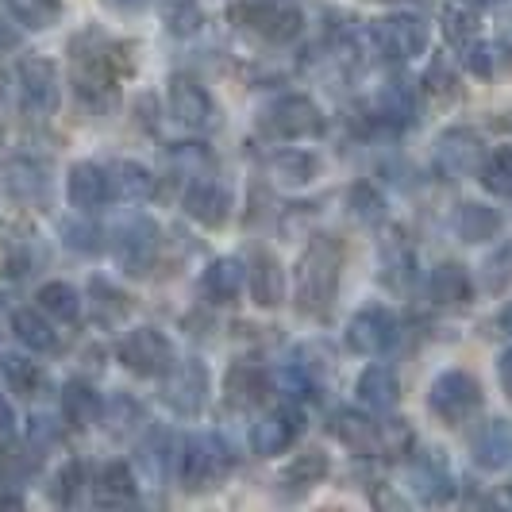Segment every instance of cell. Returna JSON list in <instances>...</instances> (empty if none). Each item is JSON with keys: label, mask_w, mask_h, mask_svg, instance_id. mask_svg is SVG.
I'll return each mask as SVG.
<instances>
[{"label": "cell", "mask_w": 512, "mask_h": 512, "mask_svg": "<svg viewBox=\"0 0 512 512\" xmlns=\"http://www.w3.org/2000/svg\"><path fill=\"white\" fill-rule=\"evenodd\" d=\"M343 274V243L335 235L316 231L308 247L297 258V285H293V305L305 316H324L335 305Z\"/></svg>", "instance_id": "6da1fadb"}, {"label": "cell", "mask_w": 512, "mask_h": 512, "mask_svg": "<svg viewBox=\"0 0 512 512\" xmlns=\"http://www.w3.org/2000/svg\"><path fill=\"white\" fill-rule=\"evenodd\" d=\"M228 20L239 27V31L255 35L262 43H274V47L297 39V35H301V24H305L301 8L289 4V0H239V4L228 8Z\"/></svg>", "instance_id": "7a4b0ae2"}, {"label": "cell", "mask_w": 512, "mask_h": 512, "mask_svg": "<svg viewBox=\"0 0 512 512\" xmlns=\"http://www.w3.org/2000/svg\"><path fill=\"white\" fill-rule=\"evenodd\" d=\"M235 466V455L216 432H197L181 443L178 455V478L185 489H212L220 478H228V470Z\"/></svg>", "instance_id": "3957f363"}, {"label": "cell", "mask_w": 512, "mask_h": 512, "mask_svg": "<svg viewBox=\"0 0 512 512\" xmlns=\"http://www.w3.org/2000/svg\"><path fill=\"white\" fill-rule=\"evenodd\" d=\"M74 89L77 101L89 104L93 112H104L120 101V70L112 66V47L89 51L85 43H74Z\"/></svg>", "instance_id": "277c9868"}, {"label": "cell", "mask_w": 512, "mask_h": 512, "mask_svg": "<svg viewBox=\"0 0 512 512\" xmlns=\"http://www.w3.org/2000/svg\"><path fill=\"white\" fill-rule=\"evenodd\" d=\"M258 128L274 139H316L324 135V112L305 93H285L262 112Z\"/></svg>", "instance_id": "5b68a950"}, {"label": "cell", "mask_w": 512, "mask_h": 512, "mask_svg": "<svg viewBox=\"0 0 512 512\" xmlns=\"http://www.w3.org/2000/svg\"><path fill=\"white\" fill-rule=\"evenodd\" d=\"M370 43L382 58L409 62V58H420L428 51V24L412 12H389V16L370 24Z\"/></svg>", "instance_id": "8992f818"}, {"label": "cell", "mask_w": 512, "mask_h": 512, "mask_svg": "<svg viewBox=\"0 0 512 512\" xmlns=\"http://www.w3.org/2000/svg\"><path fill=\"white\" fill-rule=\"evenodd\" d=\"M428 405L443 424H462L482 409V385L466 370H443L428 389Z\"/></svg>", "instance_id": "52a82bcc"}, {"label": "cell", "mask_w": 512, "mask_h": 512, "mask_svg": "<svg viewBox=\"0 0 512 512\" xmlns=\"http://www.w3.org/2000/svg\"><path fill=\"white\" fill-rule=\"evenodd\" d=\"M116 359L135 378H166V370L174 366V347L158 328H135L116 343Z\"/></svg>", "instance_id": "ba28073f"}, {"label": "cell", "mask_w": 512, "mask_h": 512, "mask_svg": "<svg viewBox=\"0 0 512 512\" xmlns=\"http://www.w3.org/2000/svg\"><path fill=\"white\" fill-rule=\"evenodd\" d=\"M158 243L162 239H158V224L151 216H131L112 235V251L120 258V270L131 274V278L151 274L154 258H158Z\"/></svg>", "instance_id": "9c48e42d"}, {"label": "cell", "mask_w": 512, "mask_h": 512, "mask_svg": "<svg viewBox=\"0 0 512 512\" xmlns=\"http://www.w3.org/2000/svg\"><path fill=\"white\" fill-rule=\"evenodd\" d=\"M162 401L181 416H197L208 401V370L205 362L185 359L178 366L166 370V382H162Z\"/></svg>", "instance_id": "30bf717a"}, {"label": "cell", "mask_w": 512, "mask_h": 512, "mask_svg": "<svg viewBox=\"0 0 512 512\" xmlns=\"http://www.w3.org/2000/svg\"><path fill=\"white\" fill-rule=\"evenodd\" d=\"M397 339H401V324H397V316L382 305L362 308V312L351 316V324H347V343H351V351H359V355H385Z\"/></svg>", "instance_id": "8fae6325"}, {"label": "cell", "mask_w": 512, "mask_h": 512, "mask_svg": "<svg viewBox=\"0 0 512 512\" xmlns=\"http://www.w3.org/2000/svg\"><path fill=\"white\" fill-rule=\"evenodd\" d=\"M436 170L443 178H470V174H478V166H482V135L470 128H451L443 131L436 139Z\"/></svg>", "instance_id": "7c38bea8"}, {"label": "cell", "mask_w": 512, "mask_h": 512, "mask_svg": "<svg viewBox=\"0 0 512 512\" xmlns=\"http://www.w3.org/2000/svg\"><path fill=\"white\" fill-rule=\"evenodd\" d=\"M301 432H305V412L297 409V405H282V409L266 412L251 428V451L262 455V459L285 455Z\"/></svg>", "instance_id": "4fadbf2b"}, {"label": "cell", "mask_w": 512, "mask_h": 512, "mask_svg": "<svg viewBox=\"0 0 512 512\" xmlns=\"http://www.w3.org/2000/svg\"><path fill=\"white\" fill-rule=\"evenodd\" d=\"M166 101H170V116L178 120L181 128L208 131L216 124V101H212V93L205 85H197L193 77H174Z\"/></svg>", "instance_id": "5bb4252c"}, {"label": "cell", "mask_w": 512, "mask_h": 512, "mask_svg": "<svg viewBox=\"0 0 512 512\" xmlns=\"http://www.w3.org/2000/svg\"><path fill=\"white\" fill-rule=\"evenodd\" d=\"M16 81H20V101L31 116H51L62 93H58V74L47 58H24L20 70H16Z\"/></svg>", "instance_id": "9a60e30c"}, {"label": "cell", "mask_w": 512, "mask_h": 512, "mask_svg": "<svg viewBox=\"0 0 512 512\" xmlns=\"http://www.w3.org/2000/svg\"><path fill=\"white\" fill-rule=\"evenodd\" d=\"M328 428H332V436L351 451V455H362V459H374V455H382L385 451V432L382 424L374 420V416H366V412H355V409H339L328 420Z\"/></svg>", "instance_id": "2e32d148"}, {"label": "cell", "mask_w": 512, "mask_h": 512, "mask_svg": "<svg viewBox=\"0 0 512 512\" xmlns=\"http://www.w3.org/2000/svg\"><path fill=\"white\" fill-rule=\"evenodd\" d=\"M181 205H185V212L201 228H224L231 216V193L224 185H216L212 178H201L185 189V201Z\"/></svg>", "instance_id": "e0dca14e"}, {"label": "cell", "mask_w": 512, "mask_h": 512, "mask_svg": "<svg viewBox=\"0 0 512 512\" xmlns=\"http://www.w3.org/2000/svg\"><path fill=\"white\" fill-rule=\"evenodd\" d=\"M93 501L97 509H135L139 505V482L128 462H104L93 482Z\"/></svg>", "instance_id": "ac0fdd59"}, {"label": "cell", "mask_w": 512, "mask_h": 512, "mask_svg": "<svg viewBox=\"0 0 512 512\" xmlns=\"http://www.w3.org/2000/svg\"><path fill=\"white\" fill-rule=\"evenodd\" d=\"M66 197L77 212H97L104 208V201L112 197L108 189V170H101L97 162H77L70 166V178H66Z\"/></svg>", "instance_id": "d6986e66"}, {"label": "cell", "mask_w": 512, "mask_h": 512, "mask_svg": "<svg viewBox=\"0 0 512 512\" xmlns=\"http://www.w3.org/2000/svg\"><path fill=\"white\" fill-rule=\"evenodd\" d=\"M247 285H251V297L262 308H278L285 301V274L282 262L270 255V251H255L251 266H247Z\"/></svg>", "instance_id": "ffe728a7"}, {"label": "cell", "mask_w": 512, "mask_h": 512, "mask_svg": "<svg viewBox=\"0 0 512 512\" xmlns=\"http://www.w3.org/2000/svg\"><path fill=\"white\" fill-rule=\"evenodd\" d=\"M266 389H270V378H266V370L251 359H239L228 374H224V393H228L231 405H239V409L262 405V401H266Z\"/></svg>", "instance_id": "44dd1931"}, {"label": "cell", "mask_w": 512, "mask_h": 512, "mask_svg": "<svg viewBox=\"0 0 512 512\" xmlns=\"http://www.w3.org/2000/svg\"><path fill=\"white\" fill-rule=\"evenodd\" d=\"M374 108H378V116H382L385 124H393V128H409L412 120H416V108H420L416 85L405 81V77L385 81L382 89H378V97H374Z\"/></svg>", "instance_id": "7402d4cb"}, {"label": "cell", "mask_w": 512, "mask_h": 512, "mask_svg": "<svg viewBox=\"0 0 512 512\" xmlns=\"http://www.w3.org/2000/svg\"><path fill=\"white\" fill-rule=\"evenodd\" d=\"M51 185V166L39 162V158H12L4 166V189L16 197V201H39Z\"/></svg>", "instance_id": "603a6c76"}, {"label": "cell", "mask_w": 512, "mask_h": 512, "mask_svg": "<svg viewBox=\"0 0 512 512\" xmlns=\"http://www.w3.org/2000/svg\"><path fill=\"white\" fill-rule=\"evenodd\" d=\"M355 393H359V401L366 409L389 412V409H397V401H401V378H397L389 366L374 362V366H366L359 374Z\"/></svg>", "instance_id": "cb8c5ba5"}, {"label": "cell", "mask_w": 512, "mask_h": 512, "mask_svg": "<svg viewBox=\"0 0 512 512\" xmlns=\"http://www.w3.org/2000/svg\"><path fill=\"white\" fill-rule=\"evenodd\" d=\"M474 462L482 470H505L512 466V420H489L486 428L470 443Z\"/></svg>", "instance_id": "d4e9b609"}, {"label": "cell", "mask_w": 512, "mask_h": 512, "mask_svg": "<svg viewBox=\"0 0 512 512\" xmlns=\"http://www.w3.org/2000/svg\"><path fill=\"white\" fill-rule=\"evenodd\" d=\"M12 332H16V339L24 343L27 351H35V355H54V351L62 347L51 316L39 312V308H20V312H12Z\"/></svg>", "instance_id": "484cf974"}, {"label": "cell", "mask_w": 512, "mask_h": 512, "mask_svg": "<svg viewBox=\"0 0 512 512\" xmlns=\"http://www.w3.org/2000/svg\"><path fill=\"white\" fill-rule=\"evenodd\" d=\"M108 189L120 201H151L158 193V178L143 162H112L108 166Z\"/></svg>", "instance_id": "4316f807"}, {"label": "cell", "mask_w": 512, "mask_h": 512, "mask_svg": "<svg viewBox=\"0 0 512 512\" xmlns=\"http://www.w3.org/2000/svg\"><path fill=\"white\" fill-rule=\"evenodd\" d=\"M201 285H205V293L216 305H228V301L239 297V289L247 285V266L239 258H216V262H208Z\"/></svg>", "instance_id": "83f0119b"}, {"label": "cell", "mask_w": 512, "mask_h": 512, "mask_svg": "<svg viewBox=\"0 0 512 512\" xmlns=\"http://www.w3.org/2000/svg\"><path fill=\"white\" fill-rule=\"evenodd\" d=\"M270 174L282 185H308L320 178V158L301 147H285V151L270 154Z\"/></svg>", "instance_id": "f1b7e54d"}, {"label": "cell", "mask_w": 512, "mask_h": 512, "mask_svg": "<svg viewBox=\"0 0 512 512\" xmlns=\"http://www.w3.org/2000/svg\"><path fill=\"white\" fill-rule=\"evenodd\" d=\"M101 393L85 382H70L62 389V416L70 428H93L101 420Z\"/></svg>", "instance_id": "f546056e"}, {"label": "cell", "mask_w": 512, "mask_h": 512, "mask_svg": "<svg viewBox=\"0 0 512 512\" xmlns=\"http://www.w3.org/2000/svg\"><path fill=\"white\" fill-rule=\"evenodd\" d=\"M428 293L436 305H466L474 285H470V274L462 270L459 262H443L432 270V282H428Z\"/></svg>", "instance_id": "4dcf8cb0"}, {"label": "cell", "mask_w": 512, "mask_h": 512, "mask_svg": "<svg viewBox=\"0 0 512 512\" xmlns=\"http://www.w3.org/2000/svg\"><path fill=\"white\" fill-rule=\"evenodd\" d=\"M166 166H170L178 178L201 181V178H212L216 158H212V151H208L205 143H174V147L166 151Z\"/></svg>", "instance_id": "1f68e13d"}, {"label": "cell", "mask_w": 512, "mask_h": 512, "mask_svg": "<svg viewBox=\"0 0 512 512\" xmlns=\"http://www.w3.org/2000/svg\"><path fill=\"white\" fill-rule=\"evenodd\" d=\"M455 231H459L466 243H486V239H493V235L501 231V212L489 205H478V201H470V205L459 208Z\"/></svg>", "instance_id": "d6a6232c"}, {"label": "cell", "mask_w": 512, "mask_h": 512, "mask_svg": "<svg viewBox=\"0 0 512 512\" xmlns=\"http://www.w3.org/2000/svg\"><path fill=\"white\" fill-rule=\"evenodd\" d=\"M35 301H39V312H47L51 320H62V324H74L81 316V293L66 282H47L35 293Z\"/></svg>", "instance_id": "836d02e7"}, {"label": "cell", "mask_w": 512, "mask_h": 512, "mask_svg": "<svg viewBox=\"0 0 512 512\" xmlns=\"http://www.w3.org/2000/svg\"><path fill=\"white\" fill-rule=\"evenodd\" d=\"M89 297H93V316H97V324H104V328L120 324L131 312L128 293L116 289L112 282H104V278H93V282H89Z\"/></svg>", "instance_id": "e575fe53"}, {"label": "cell", "mask_w": 512, "mask_h": 512, "mask_svg": "<svg viewBox=\"0 0 512 512\" xmlns=\"http://www.w3.org/2000/svg\"><path fill=\"white\" fill-rule=\"evenodd\" d=\"M328 478V459L320 455V451H305V455H297V459L285 466L282 482L289 493H305V489L320 486Z\"/></svg>", "instance_id": "d590c367"}, {"label": "cell", "mask_w": 512, "mask_h": 512, "mask_svg": "<svg viewBox=\"0 0 512 512\" xmlns=\"http://www.w3.org/2000/svg\"><path fill=\"white\" fill-rule=\"evenodd\" d=\"M4 8L27 31H47L62 16V0H4Z\"/></svg>", "instance_id": "8d00e7d4"}, {"label": "cell", "mask_w": 512, "mask_h": 512, "mask_svg": "<svg viewBox=\"0 0 512 512\" xmlns=\"http://www.w3.org/2000/svg\"><path fill=\"white\" fill-rule=\"evenodd\" d=\"M478 181L493 197H512V147H493L478 166Z\"/></svg>", "instance_id": "74e56055"}, {"label": "cell", "mask_w": 512, "mask_h": 512, "mask_svg": "<svg viewBox=\"0 0 512 512\" xmlns=\"http://www.w3.org/2000/svg\"><path fill=\"white\" fill-rule=\"evenodd\" d=\"M0 374H4V382L12 385L20 397H35V393L43 389V370H39V362L24 359V355H0Z\"/></svg>", "instance_id": "f35d334b"}, {"label": "cell", "mask_w": 512, "mask_h": 512, "mask_svg": "<svg viewBox=\"0 0 512 512\" xmlns=\"http://www.w3.org/2000/svg\"><path fill=\"white\" fill-rule=\"evenodd\" d=\"M139 459H143V470H147L151 478L174 474V439H170V432L154 428L151 436L143 439V447H139Z\"/></svg>", "instance_id": "ab89813d"}, {"label": "cell", "mask_w": 512, "mask_h": 512, "mask_svg": "<svg viewBox=\"0 0 512 512\" xmlns=\"http://www.w3.org/2000/svg\"><path fill=\"white\" fill-rule=\"evenodd\" d=\"M81 489H85V462L81 459H70L58 474H54L51 482V501L54 505H62V509H70L81 501Z\"/></svg>", "instance_id": "60d3db41"}, {"label": "cell", "mask_w": 512, "mask_h": 512, "mask_svg": "<svg viewBox=\"0 0 512 512\" xmlns=\"http://www.w3.org/2000/svg\"><path fill=\"white\" fill-rule=\"evenodd\" d=\"M424 89H428L436 101H455V97H459V74H455V66H451L447 54H436V58L428 62V70H424Z\"/></svg>", "instance_id": "b9f144b4"}, {"label": "cell", "mask_w": 512, "mask_h": 512, "mask_svg": "<svg viewBox=\"0 0 512 512\" xmlns=\"http://www.w3.org/2000/svg\"><path fill=\"white\" fill-rule=\"evenodd\" d=\"M162 24L174 35H193L201 27V4L197 0H158Z\"/></svg>", "instance_id": "7bdbcfd3"}, {"label": "cell", "mask_w": 512, "mask_h": 512, "mask_svg": "<svg viewBox=\"0 0 512 512\" xmlns=\"http://www.w3.org/2000/svg\"><path fill=\"white\" fill-rule=\"evenodd\" d=\"M443 35H447V43L459 47V51L466 43H474V39H478V16H474V8L451 4V8L443 12Z\"/></svg>", "instance_id": "ee69618b"}, {"label": "cell", "mask_w": 512, "mask_h": 512, "mask_svg": "<svg viewBox=\"0 0 512 512\" xmlns=\"http://www.w3.org/2000/svg\"><path fill=\"white\" fill-rule=\"evenodd\" d=\"M412 482L424 493V501H443V497L451 493V478H447V470L439 466V459L420 462V466L412 470Z\"/></svg>", "instance_id": "f6af8a7d"}, {"label": "cell", "mask_w": 512, "mask_h": 512, "mask_svg": "<svg viewBox=\"0 0 512 512\" xmlns=\"http://www.w3.org/2000/svg\"><path fill=\"white\" fill-rule=\"evenodd\" d=\"M482 282L489 293H509L512 289V243H505L501 251H493L489 262L482 266Z\"/></svg>", "instance_id": "bcb514c9"}, {"label": "cell", "mask_w": 512, "mask_h": 512, "mask_svg": "<svg viewBox=\"0 0 512 512\" xmlns=\"http://www.w3.org/2000/svg\"><path fill=\"white\" fill-rule=\"evenodd\" d=\"M62 243H66L74 255H97V251L104 247L101 228H97V224H81V220L62 224Z\"/></svg>", "instance_id": "7dc6e473"}, {"label": "cell", "mask_w": 512, "mask_h": 512, "mask_svg": "<svg viewBox=\"0 0 512 512\" xmlns=\"http://www.w3.org/2000/svg\"><path fill=\"white\" fill-rule=\"evenodd\" d=\"M347 201H351V212L359 216L362 224H382L385 220V201L370 189V185H351Z\"/></svg>", "instance_id": "c3c4849f"}, {"label": "cell", "mask_w": 512, "mask_h": 512, "mask_svg": "<svg viewBox=\"0 0 512 512\" xmlns=\"http://www.w3.org/2000/svg\"><path fill=\"white\" fill-rule=\"evenodd\" d=\"M27 443H31V451H51L62 443V424L54 420V416H31V424H27Z\"/></svg>", "instance_id": "681fc988"}, {"label": "cell", "mask_w": 512, "mask_h": 512, "mask_svg": "<svg viewBox=\"0 0 512 512\" xmlns=\"http://www.w3.org/2000/svg\"><path fill=\"white\" fill-rule=\"evenodd\" d=\"M31 470H35V455H27L8 436H0V474L4 478H24Z\"/></svg>", "instance_id": "f907efd6"}, {"label": "cell", "mask_w": 512, "mask_h": 512, "mask_svg": "<svg viewBox=\"0 0 512 512\" xmlns=\"http://www.w3.org/2000/svg\"><path fill=\"white\" fill-rule=\"evenodd\" d=\"M462 62H466V70L474 77H493V47L482 43V39L462 47Z\"/></svg>", "instance_id": "816d5d0a"}, {"label": "cell", "mask_w": 512, "mask_h": 512, "mask_svg": "<svg viewBox=\"0 0 512 512\" xmlns=\"http://www.w3.org/2000/svg\"><path fill=\"white\" fill-rule=\"evenodd\" d=\"M497 378H501V385H505V393H509L512 401V347H505L501 359H497Z\"/></svg>", "instance_id": "f5cc1de1"}, {"label": "cell", "mask_w": 512, "mask_h": 512, "mask_svg": "<svg viewBox=\"0 0 512 512\" xmlns=\"http://www.w3.org/2000/svg\"><path fill=\"white\" fill-rule=\"evenodd\" d=\"M20 43V35H16V27L8 24V20H0V54H8L12 47Z\"/></svg>", "instance_id": "db71d44e"}, {"label": "cell", "mask_w": 512, "mask_h": 512, "mask_svg": "<svg viewBox=\"0 0 512 512\" xmlns=\"http://www.w3.org/2000/svg\"><path fill=\"white\" fill-rule=\"evenodd\" d=\"M12 424H16V416H12V405L0 397V436H12Z\"/></svg>", "instance_id": "11a10c76"}, {"label": "cell", "mask_w": 512, "mask_h": 512, "mask_svg": "<svg viewBox=\"0 0 512 512\" xmlns=\"http://www.w3.org/2000/svg\"><path fill=\"white\" fill-rule=\"evenodd\" d=\"M104 4H112L116 12H139V8H147L154 0H104Z\"/></svg>", "instance_id": "9f6ffc18"}, {"label": "cell", "mask_w": 512, "mask_h": 512, "mask_svg": "<svg viewBox=\"0 0 512 512\" xmlns=\"http://www.w3.org/2000/svg\"><path fill=\"white\" fill-rule=\"evenodd\" d=\"M501 39H505V47H512V16L509 12L501 16Z\"/></svg>", "instance_id": "6f0895ef"}, {"label": "cell", "mask_w": 512, "mask_h": 512, "mask_svg": "<svg viewBox=\"0 0 512 512\" xmlns=\"http://www.w3.org/2000/svg\"><path fill=\"white\" fill-rule=\"evenodd\" d=\"M497 324H501V328H505V332L512 335V305L501 308V316H497Z\"/></svg>", "instance_id": "680465c9"}, {"label": "cell", "mask_w": 512, "mask_h": 512, "mask_svg": "<svg viewBox=\"0 0 512 512\" xmlns=\"http://www.w3.org/2000/svg\"><path fill=\"white\" fill-rule=\"evenodd\" d=\"M0 154H4V135H0Z\"/></svg>", "instance_id": "91938a15"}]
</instances>
